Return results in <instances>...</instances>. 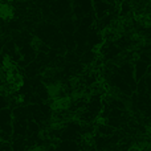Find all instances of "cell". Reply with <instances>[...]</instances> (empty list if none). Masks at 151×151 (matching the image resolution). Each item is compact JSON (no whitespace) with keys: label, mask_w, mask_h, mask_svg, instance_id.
I'll use <instances>...</instances> for the list:
<instances>
[{"label":"cell","mask_w":151,"mask_h":151,"mask_svg":"<svg viewBox=\"0 0 151 151\" xmlns=\"http://www.w3.org/2000/svg\"><path fill=\"white\" fill-rule=\"evenodd\" d=\"M0 17L3 20H9L13 17V8L8 1H0Z\"/></svg>","instance_id":"obj_1"}]
</instances>
